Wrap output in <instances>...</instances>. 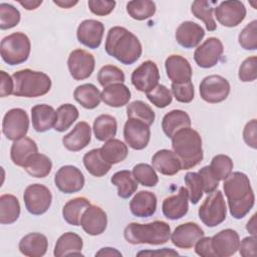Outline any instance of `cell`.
Listing matches in <instances>:
<instances>
[{
	"instance_id": "1",
	"label": "cell",
	"mask_w": 257,
	"mask_h": 257,
	"mask_svg": "<svg viewBox=\"0 0 257 257\" xmlns=\"http://www.w3.org/2000/svg\"><path fill=\"white\" fill-rule=\"evenodd\" d=\"M230 214L235 219L244 218L255 203V195L250 180L244 173H231L223 184Z\"/></svg>"
},
{
	"instance_id": "2",
	"label": "cell",
	"mask_w": 257,
	"mask_h": 257,
	"mask_svg": "<svg viewBox=\"0 0 257 257\" xmlns=\"http://www.w3.org/2000/svg\"><path fill=\"white\" fill-rule=\"evenodd\" d=\"M104 48L108 55L125 65L135 63L143 52L139 38L121 26H114L108 30Z\"/></svg>"
},
{
	"instance_id": "3",
	"label": "cell",
	"mask_w": 257,
	"mask_h": 257,
	"mask_svg": "<svg viewBox=\"0 0 257 257\" xmlns=\"http://www.w3.org/2000/svg\"><path fill=\"white\" fill-rule=\"evenodd\" d=\"M171 139L173 152L181 160L182 170L192 169L202 162L204 158L202 139L197 131L191 127L182 128Z\"/></svg>"
},
{
	"instance_id": "4",
	"label": "cell",
	"mask_w": 257,
	"mask_h": 257,
	"mask_svg": "<svg viewBox=\"0 0 257 257\" xmlns=\"http://www.w3.org/2000/svg\"><path fill=\"white\" fill-rule=\"evenodd\" d=\"M123 237L126 242L137 244L162 245L171 237V227L167 222L154 221L148 224L130 223L123 230Z\"/></svg>"
},
{
	"instance_id": "5",
	"label": "cell",
	"mask_w": 257,
	"mask_h": 257,
	"mask_svg": "<svg viewBox=\"0 0 257 257\" xmlns=\"http://www.w3.org/2000/svg\"><path fill=\"white\" fill-rule=\"evenodd\" d=\"M14 80L13 95L21 97H38L46 94L52 85L50 77L29 68L18 70L12 75Z\"/></svg>"
},
{
	"instance_id": "6",
	"label": "cell",
	"mask_w": 257,
	"mask_h": 257,
	"mask_svg": "<svg viewBox=\"0 0 257 257\" xmlns=\"http://www.w3.org/2000/svg\"><path fill=\"white\" fill-rule=\"evenodd\" d=\"M30 50V40L23 32L11 33L1 40V57L9 65H18L25 62L29 57Z\"/></svg>"
},
{
	"instance_id": "7",
	"label": "cell",
	"mask_w": 257,
	"mask_h": 257,
	"mask_svg": "<svg viewBox=\"0 0 257 257\" xmlns=\"http://www.w3.org/2000/svg\"><path fill=\"white\" fill-rule=\"evenodd\" d=\"M198 215L200 220L208 227H216L223 223L227 216V206L220 190L208 194L200 206Z\"/></svg>"
},
{
	"instance_id": "8",
	"label": "cell",
	"mask_w": 257,
	"mask_h": 257,
	"mask_svg": "<svg viewBox=\"0 0 257 257\" xmlns=\"http://www.w3.org/2000/svg\"><path fill=\"white\" fill-rule=\"evenodd\" d=\"M27 211L32 215H42L49 209L52 202L50 190L42 184L29 185L23 194Z\"/></svg>"
},
{
	"instance_id": "9",
	"label": "cell",
	"mask_w": 257,
	"mask_h": 257,
	"mask_svg": "<svg viewBox=\"0 0 257 257\" xmlns=\"http://www.w3.org/2000/svg\"><path fill=\"white\" fill-rule=\"evenodd\" d=\"M29 128V117L27 112L19 107L9 109L2 120V132L10 141L24 138Z\"/></svg>"
},
{
	"instance_id": "10",
	"label": "cell",
	"mask_w": 257,
	"mask_h": 257,
	"mask_svg": "<svg viewBox=\"0 0 257 257\" xmlns=\"http://www.w3.org/2000/svg\"><path fill=\"white\" fill-rule=\"evenodd\" d=\"M230 88V83L225 77L213 74L203 78L199 86V91L201 98L206 102L218 103L228 97Z\"/></svg>"
},
{
	"instance_id": "11",
	"label": "cell",
	"mask_w": 257,
	"mask_h": 257,
	"mask_svg": "<svg viewBox=\"0 0 257 257\" xmlns=\"http://www.w3.org/2000/svg\"><path fill=\"white\" fill-rule=\"evenodd\" d=\"M84 176L75 166H62L54 176V184L57 189L64 194H73L82 190L84 186Z\"/></svg>"
},
{
	"instance_id": "12",
	"label": "cell",
	"mask_w": 257,
	"mask_h": 257,
	"mask_svg": "<svg viewBox=\"0 0 257 257\" xmlns=\"http://www.w3.org/2000/svg\"><path fill=\"white\" fill-rule=\"evenodd\" d=\"M67 66L70 75L75 80L86 79L94 70V56L83 49L72 50L67 59Z\"/></svg>"
},
{
	"instance_id": "13",
	"label": "cell",
	"mask_w": 257,
	"mask_h": 257,
	"mask_svg": "<svg viewBox=\"0 0 257 257\" xmlns=\"http://www.w3.org/2000/svg\"><path fill=\"white\" fill-rule=\"evenodd\" d=\"M133 85L142 92H149L155 88L160 80V72L158 65L152 61L147 60L141 63L132 73Z\"/></svg>"
},
{
	"instance_id": "14",
	"label": "cell",
	"mask_w": 257,
	"mask_h": 257,
	"mask_svg": "<svg viewBox=\"0 0 257 257\" xmlns=\"http://www.w3.org/2000/svg\"><path fill=\"white\" fill-rule=\"evenodd\" d=\"M123 138L132 149L144 150L151 139L150 125L137 118H127L123 126Z\"/></svg>"
},
{
	"instance_id": "15",
	"label": "cell",
	"mask_w": 257,
	"mask_h": 257,
	"mask_svg": "<svg viewBox=\"0 0 257 257\" xmlns=\"http://www.w3.org/2000/svg\"><path fill=\"white\" fill-rule=\"evenodd\" d=\"M246 7L243 2L228 0L221 2L215 7L217 21L225 27H236L246 17Z\"/></svg>"
},
{
	"instance_id": "16",
	"label": "cell",
	"mask_w": 257,
	"mask_h": 257,
	"mask_svg": "<svg viewBox=\"0 0 257 257\" xmlns=\"http://www.w3.org/2000/svg\"><path fill=\"white\" fill-rule=\"evenodd\" d=\"M224 51L221 40L217 37H209L194 52V59L198 66L202 68H211L215 66Z\"/></svg>"
},
{
	"instance_id": "17",
	"label": "cell",
	"mask_w": 257,
	"mask_h": 257,
	"mask_svg": "<svg viewBox=\"0 0 257 257\" xmlns=\"http://www.w3.org/2000/svg\"><path fill=\"white\" fill-rule=\"evenodd\" d=\"M104 33V25L95 19L83 20L77 27V40L90 49H96L101 44Z\"/></svg>"
},
{
	"instance_id": "18",
	"label": "cell",
	"mask_w": 257,
	"mask_h": 257,
	"mask_svg": "<svg viewBox=\"0 0 257 257\" xmlns=\"http://www.w3.org/2000/svg\"><path fill=\"white\" fill-rule=\"evenodd\" d=\"M211 242L216 257H229L238 251L240 237L235 230L228 228L211 237Z\"/></svg>"
},
{
	"instance_id": "19",
	"label": "cell",
	"mask_w": 257,
	"mask_h": 257,
	"mask_svg": "<svg viewBox=\"0 0 257 257\" xmlns=\"http://www.w3.org/2000/svg\"><path fill=\"white\" fill-rule=\"evenodd\" d=\"M205 235L203 229L193 222H187L177 226L171 234L172 243L182 249H191L196 242Z\"/></svg>"
},
{
	"instance_id": "20",
	"label": "cell",
	"mask_w": 257,
	"mask_h": 257,
	"mask_svg": "<svg viewBox=\"0 0 257 257\" xmlns=\"http://www.w3.org/2000/svg\"><path fill=\"white\" fill-rule=\"evenodd\" d=\"M83 231L91 236L101 235L107 226L106 213L96 205H90L85 209L80 220Z\"/></svg>"
},
{
	"instance_id": "21",
	"label": "cell",
	"mask_w": 257,
	"mask_h": 257,
	"mask_svg": "<svg viewBox=\"0 0 257 257\" xmlns=\"http://www.w3.org/2000/svg\"><path fill=\"white\" fill-rule=\"evenodd\" d=\"M166 72L172 83H185L191 81L192 67L187 58L182 55L172 54L165 61Z\"/></svg>"
},
{
	"instance_id": "22",
	"label": "cell",
	"mask_w": 257,
	"mask_h": 257,
	"mask_svg": "<svg viewBox=\"0 0 257 257\" xmlns=\"http://www.w3.org/2000/svg\"><path fill=\"white\" fill-rule=\"evenodd\" d=\"M188 210L189 196L185 187H181L177 194L167 197L163 201V214L170 220H179L183 218L188 213Z\"/></svg>"
},
{
	"instance_id": "23",
	"label": "cell",
	"mask_w": 257,
	"mask_h": 257,
	"mask_svg": "<svg viewBox=\"0 0 257 257\" xmlns=\"http://www.w3.org/2000/svg\"><path fill=\"white\" fill-rule=\"evenodd\" d=\"M176 40L184 48H194L205 36L204 28L193 21H185L176 30Z\"/></svg>"
},
{
	"instance_id": "24",
	"label": "cell",
	"mask_w": 257,
	"mask_h": 257,
	"mask_svg": "<svg viewBox=\"0 0 257 257\" xmlns=\"http://www.w3.org/2000/svg\"><path fill=\"white\" fill-rule=\"evenodd\" d=\"M91 140V128L86 121H79L72 131L62 138L64 148L70 152L83 150Z\"/></svg>"
},
{
	"instance_id": "25",
	"label": "cell",
	"mask_w": 257,
	"mask_h": 257,
	"mask_svg": "<svg viewBox=\"0 0 257 257\" xmlns=\"http://www.w3.org/2000/svg\"><path fill=\"white\" fill-rule=\"evenodd\" d=\"M153 168L165 176H174L182 170V163L179 157L171 150L163 149L158 151L152 158Z\"/></svg>"
},
{
	"instance_id": "26",
	"label": "cell",
	"mask_w": 257,
	"mask_h": 257,
	"mask_svg": "<svg viewBox=\"0 0 257 257\" xmlns=\"http://www.w3.org/2000/svg\"><path fill=\"white\" fill-rule=\"evenodd\" d=\"M19 251L28 257H41L45 255L48 248V240L45 235L33 232L21 238L18 244Z\"/></svg>"
},
{
	"instance_id": "27",
	"label": "cell",
	"mask_w": 257,
	"mask_h": 257,
	"mask_svg": "<svg viewBox=\"0 0 257 257\" xmlns=\"http://www.w3.org/2000/svg\"><path fill=\"white\" fill-rule=\"evenodd\" d=\"M130 209L136 217H150L157 210V197L150 191H140L130 202Z\"/></svg>"
},
{
	"instance_id": "28",
	"label": "cell",
	"mask_w": 257,
	"mask_h": 257,
	"mask_svg": "<svg viewBox=\"0 0 257 257\" xmlns=\"http://www.w3.org/2000/svg\"><path fill=\"white\" fill-rule=\"evenodd\" d=\"M32 126L37 133H44L54 126L56 111L48 104H36L31 108Z\"/></svg>"
},
{
	"instance_id": "29",
	"label": "cell",
	"mask_w": 257,
	"mask_h": 257,
	"mask_svg": "<svg viewBox=\"0 0 257 257\" xmlns=\"http://www.w3.org/2000/svg\"><path fill=\"white\" fill-rule=\"evenodd\" d=\"M83 241L81 237L73 232L62 234L56 241L53 254L55 257H63L70 255H81Z\"/></svg>"
},
{
	"instance_id": "30",
	"label": "cell",
	"mask_w": 257,
	"mask_h": 257,
	"mask_svg": "<svg viewBox=\"0 0 257 257\" xmlns=\"http://www.w3.org/2000/svg\"><path fill=\"white\" fill-rule=\"evenodd\" d=\"M101 100L108 106L120 107L128 103L131 90L123 83H114L104 87L100 93Z\"/></svg>"
},
{
	"instance_id": "31",
	"label": "cell",
	"mask_w": 257,
	"mask_h": 257,
	"mask_svg": "<svg viewBox=\"0 0 257 257\" xmlns=\"http://www.w3.org/2000/svg\"><path fill=\"white\" fill-rule=\"evenodd\" d=\"M191 126L189 114L182 109H173L166 113L162 120V128L168 138H172L178 131Z\"/></svg>"
},
{
	"instance_id": "32",
	"label": "cell",
	"mask_w": 257,
	"mask_h": 257,
	"mask_svg": "<svg viewBox=\"0 0 257 257\" xmlns=\"http://www.w3.org/2000/svg\"><path fill=\"white\" fill-rule=\"evenodd\" d=\"M35 153H38L36 143L32 139L24 137L14 141L10 150V158L14 165L23 168L28 158Z\"/></svg>"
},
{
	"instance_id": "33",
	"label": "cell",
	"mask_w": 257,
	"mask_h": 257,
	"mask_svg": "<svg viewBox=\"0 0 257 257\" xmlns=\"http://www.w3.org/2000/svg\"><path fill=\"white\" fill-rule=\"evenodd\" d=\"M98 88L92 83H84L78 85L73 92L74 99L84 108L93 109L98 106L101 96Z\"/></svg>"
},
{
	"instance_id": "34",
	"label": "cell",
	"mask_w": 257,
	"mask_h": 257,
	"mask_svg": "<svg viewBox=\"0 0 257 257\" xmlns=\"http://www.w3.org/2000/svg\"><path fill=\"white\" fill-rule=\"evenodd\" d=\"M99 150L102 159L110 165L118 164L124 161L128 154L127 146L117 139L106 141Z\"/></svg>"
},
{
	"instance_id": "35",
	"label": "cell",
	"mask_w": 257,
	"mask_h": 257,
	"mask_svg": "<svg viewBox=\"0 0 257 257\" xmlns=\"http://www.w3.org/2000/svg\"><path fill=\"white\" fill-rule=\"evenodd\" d=\"M91 204L84 197H76L69 200L62 208L63 219L72 226H79L83 212Z\"/></svg>"
},
{
	"instance_id": "36",
	"label": "cell",
	"mask_w": 257,
	"mask_h": 257,
	"mask_svg": "<svg viewBox=\"0 0 257 257\" xmlns=\"http://www.w3.org/2000/svg\"><path fill=\"white\" fill-rule=\"evenodd\" d=\"M112 185L117 188V196L122 199H127L134 195L138 189V182L133 173L127 170H122L114 173L110 179Z\"/></svg>"
},
{
	"instance_id": "37",
	"label": "cell",
	"mask_w": 257,
	"mask_h": 257,
	"mask_svg": "<svg viewBox=\"0 0 257 257\" xmlns=\"http://www.w3.org/2000/svg\"><path fill=\"white\" fill-rule=\"evenodd\" d=\"M117 122L110 114H100L93 121V134L96 140L106 142L115 137Z\"/></svg>"
},
{
	"instance_id": "38",
	"label": "cell",
	"mask_w": 257,
	"mask_h": 257,
	"mask_svg": "<svg viewBox=\"0 0 257 257\" xmlns=\"http://www.w3.org/2000/svg\"><path fill=\"white\" fill-rule=\"evenodd\" d=\"M83 165L86 171L96 178L105 176L111 168V165L102 159L99 149H93L87 152L83 156Z\"/></svg>"
},
{
	"instance_id": "39",
	"label": "cell",
	"mask_w": 257,
	"mask_h": 257,
	"mask_svg": "<svg viewBox=\"0 0 257 257\" xmlns=\"http://www.w3.org/2000/svg\"><path fill=\"white\" fill-rule=\"evenodd\" d=\"M20 216V204L18 199L11 194H4L0 197V223L3 225L12 224Z\"/></svg>"
},
{
	"instance_id": "40",
	"label": "cell",
	"mask_w": 257,
	"mask_h": 257,
	"mask_svg": "<svg viewBox=\"0 0 257 257\" xmlns=\"http://www.w3.org/2000/svg\"><path fill=\"white\" fill-rule=\"evenodd\" d=\"M23 168L34 178H45L51 172L52 163L47 156L35 153L28 158Z\"/></svg>"
},
{
	"instance_id": "41",
	"label": "cell",
	"mask_w": 257,
	"mask_h": 257,
	"mask_svg": "<svg viewBox=\"0 0 257 257\" xmlns=\"http://www.w3.org/2000/svg\"><path fill=\"white\" fill-rule=\"evenodd\" d=\"M216 4V1H207V0H196L192 3L191 6V12L193 15L202 20L208 31H214L217 28L216 22L214 20V5Z\"/></svg>"
},
{
	"instance_id": "42",
	"label": "cell",
	"mask_w": 257,
	"mask_h": 257,
	"mask_svg": "<svg viewBox=\"0 0 257 257\" xmlns=\"http://www.w3.org/2000/svg\"><path fill=\"white\" fill-rule=\"evenodd\" d=\"M79 112L75 105L71 103L61 104L56 110V121L54 124V130L62 133L68 130L72 123L78 118Z\"/></svg>"
},
{
	"instance_id": "43",
	"label": "cell",
	"mask_w": 257,
	"mask_h": 257,
	"mask_svg": "<svg viewBox=\"0 0 257 257\" xmlns=\"http://www.w3.org/2000/svg\"><path fill=\"white\" fill-rule=\"evenodd\" d=\"M156 3L151 0H133L126 4L127 14L135 20H146L156 13Z\"/></svg>"
},
{
	"instance_id": "44",
	"label": "cell",
	"mask_w": 257,
	"mask_h": 257,
	"mask_svg": "<svg viewBox=\"0 0 257 257\" xmlns=\"http://www.w3.org/2000/svg\"><path fill=\"white\" fill-rule=\"evenodd\" d=\"M127 118H137L149 125H152L155 121V111L152 107L143 100H135L128 103L126 107Z\"/></svg>"
},
{
	"instance_id": "45",
	"label": "cell",
	"mask_w": 257,
	"mask_h": 257,
	"mask_svg": "<svg viewBox=\"0 0 257 257\" xmlns=\"http://www.w3.org/2000/svg\"><path fill=\"white\" fill-rule=\"evenodd\" d=\"M184 181L186 184L185 188L187 189L191 203L194 205L198 204L204 194V184L202 177L199 173L188 172L184 177Z\"/></svg>"
},
{
	"instance_id": "46",
	"label": "cell",
	"mask_w": 257,
	"mask_h": 257,
	"mask_svg": "<svg viewBox=\"0 0 257 257\" xmlns=\"http://www.w3.org/2000/svg\"><path fill=\"white\" fill-rule=\"evenodd\" d=\"M233 161L229 156L217 155L215 156L210 164V170L212 175L217 181H224L233 170Z\"/></svg>"
},
{
	"instance_id": "47",
	"label": "cell",
	"mask_w": 257,
	"mask_h": 257,
	"mask_svg": "<svg viewBox=\"0 0 257 257\" xmlns=\"http://www.w3.org/2000/svg\"><path fill=\"white\" fill-rule=\"evenodd\" d=\"M133 175L138 183L144 187H155L159 182V177L153 166L140 163L133 169Z\"/></svg>"
},
{
	"instance_id": "48",
	"label": "cell",
	"mask_w": 257,
	"mask_h": 257,
	"mask_svg": "<svg viewBox=\"0 0 257 257\" xmlns=\"http://www.w3.org/2000/svg\"><path fill=\"white\" fill-rule=\"evenodd\" d=\"M125 79L123 71L117 66L107 64L102 66L97 73V80L103 87L114 83H123Z\"/></svg>"
},
{
	"instance_id": "49",
	"label": "cell",
	"mask_w": 257,
	"mask_h": 257,
	"mask_svg": "<svg viewBox=\"0 0 257 257\" xmlns=\"http://www.w3.org/2000/svg\"><path fill=\"white\" fill-rule=\"evenodd\" d=\"M21 14L17 8L8 3L0 4V28L10 29L19 24Z\"/></svg>"
},
{
	"instance_id": "50",
	"label": "cell",
	"mask_w": 257,
	"mask_h": 257,
	"mask_svg": "<svg viewBox=\"0 0 257 257\" xmlns=\"http://www.w3.org/2000/svg\"><path fill=\"white\" fill-rule=\"evenodd\" d=\"M238 42L245 50L257 49V20L251 21L241 30Z\"/></svg>"
},
{
	"instance_id": "51",
	"label": "cell",
	"mask_w": 257,
	"mask_h": 257,
	"mask_svg": "<svg viewBox=\"0 0 257 257\" xmlns=\"http://www.w3.org/2000/svg\"><path fill=\"white\" fill-rule=\"evenodd\" d=\"M146 94L148 99L159 108L167 107L173 100L172 91L164 84H158L155 88Z\"/></svg>"
},
{
	"instance_id": "52",
	"label": "cell",
	"mask_w": 257,
	"mask_h": 257,
	"mask_svg": "<svg viewBox=\"0 0 257 257\" xmlns=\"http://www.w3.org/2000/svg\"><path fill=\"white\" fill-rule=\"evenodd\" d=\"M172 94L179 102H191L194 99L195 95V89L192 81H188L185 83H172Z\"/></svg>"
},
{
	"instance_id": "53",
	"label": "cell",
	"mask_w": 257,
	"mask_h": 257,
	"mask_svg": "<svg viewBox=\"0 0 257 257\" xmlns=\"http://www.w3.org/2000/svg\"><path fill=\"white\" fill-rule=\"evenodd\" d=\"M257 57L250 56L246 58L240 65L238 77L242 82L254 81L257 77Z\"/></svg>"
},
{
	"instance_id": "54",
	"label": "cell",
	"mask_w": 257,
	"mask_h": 257,
	"mask_svg": "<svg viewBox=\"0 0 257 257\" xmlns=\"http://www.w3.org/2000/svg\"><path fill=\"white\" fill-rule=\"evenodd\" d=\"M115 4V1L110 0H89L87 2L90 12L97 16L108 15L114 9Z\"/></svg>"
},
{
	"instance_id": "55",
	"label": "cell",
	"mask_w": 257,
	"mask_h": 257,
	"mask_svg": "<svg viewBox=\"0 0 257 257\" xmlns=\"http://www.w3.org/2000/svg\"><path fill=\"white\" fill-rule=\"evenodd\" d=\"M198 173L200 174V176L202 177V180H203L204 193L210 194V193L214 192L215 190H217V188L219 186V181H217L214 178L209 166H205V167L201 168Z\"/></svg>"
},
{
	"instance_id": "56",
	"label": "cell",
	"mask_w": 257,
	"mask_h": 257,
	"mask_svg": "<svg viewBox=\"0 0 257 257\" xmlns=\"http://www.w3.org/2000/svg\"><path fill=\"white\" fill-rule=\"evenodd\" d=\"M243 139L247 146L252 149H257V121L255 118L245 124L243 130Z\"/></svg>"
},
{
	"instance_id": "57",
	"label": "cell",
	"mask_w": 257,
	"mask_h": 257,
	"mask_svg": "<svg viewBox=\"0 0 257 257\" xmlns=\"http://www.w3.org/2000/svg\"><path fill=\"white\" fill-rule=\"evenodd\" d=\"M256 243H257L256 235L245 237L242 241H240V245L238 248L240 255L243 257H255Z\"/></svg>"
},
{
	"instance_id": "58",
	"label": "cell",
	"mask_w": 257,
	"mask_h": 257,
	"mask_svg": "<svg viewBox=\"0 0 257 257\" xmlns=\"http://www.w3.org/2000/svg\"><path fill=\"white\" fill-rule=\"evenodd\" d=\"M195 252L202 257H216L212 249L211 237L200 238L195 244Z\"/></svg>"
},
{
	"instance_id": "59",
	"label": "cell",
	"mask_w": 257,
	"mask_h": 257,
	"mask_svg": "<svg viewBox=\"0 0 257 257\" xmlns=\"http://www.w3.org/2000/svg\"><path fill=\"white\" fill-rule=\"evenodd\" d=\"M0 81H1V86H0V96L1 97H5L10 94H13V90H14L13 77L10 76L4 70H1L0 71Z\"/></svg>"
},
{
	"instance_id": "60",
	"label": "cell",
	"mask_w": 257,
	"mask_h": 257,
	"mask_svg": "<svg viewBox=\"0 0 257 257\" xmlns=\"http://www.w3.org/2000/svg\"><path fill=\"white\" fill-rule=\"evenodd\" d=\"M138 256L146 255V256H178L179 253L171 248H163L161 250H148V251H140Z\"/></svg>"
},
{
	"instance_id": "61",
	"label": "cell",
	"mask_w": 257,
	"mask_h": 257,
	"mask_svg": "<svg viewBox=\"0 0 257 257\" xmlns=\"http://www.w3.org/2000/svg\"><path fill=\"white\" fill-rule=\"evenodd\" d=\"M20 5H22L26 10H35L38 8L41 4V0H24V1H18Z\"/></svg>"
},
{
	"instance_id": "62",
	"label": "cell",
	"mask_w": 257,
	"mask_h": 257,
	"mask_svg": "<svg viewBox=\"0 0 257 257\" xmlns=\"http://www.w3.org/2000/svg\"><path fill=\"white\" fill-rule=\"evenodd\" d=\"M95 255L96 256H121V253L117 251L115 248L104 247V248H101Z\"/></svg>"
},
{
	"instance_id": "63",
	"label": "cell",
	"mask_w": 257,
	"mask_h": 257,
	"mask_svg": "<svg viewBox=\"0 0 257 257\" xmlns=\"http://www.w3.org/2000/svg\"><path fill=\"white\" fill-rule=\"evenodd\" d=\"M53 3L61 8H71L72 6L76 5L78 1H71V0H54Z\"/></svg>"
},
{
	"instance_id": "64",
	"label": "cell",
	"mask_w": 257,
	"mask_h": 257,
	"mask_svg": "<svg viewBox=\"0 0 257 257\" xmlns=\"http://www.w3.org/2000/svg\"><path fill=\"white\" fill-rule=\"evenodd\" d=\"M256 214H254L251 218V220L248 221L247 225H246V229L249 233H251L252 235H256Z\"/></svg>"
}]
</instances>
